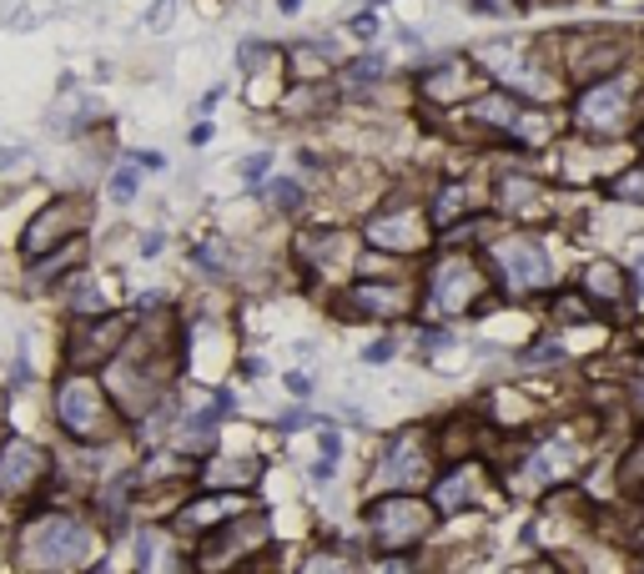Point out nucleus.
<instances>
[{
	"instance_id": "nucleus-1",
	"label": "nucleus",
	"mask_w": 644,
	"mask_h": 574,
	"mask_svg": "<svg viewBox=\"0 0 644 574\" xmlns=\"http://www.w3.org/2000/svg\"><path fill=\"white\" fill-rule=\"evenodd\" d=\"M96 550H101V534L76 509H25L11 534L15 570H81L96 560Z\"/></svg>"
},
{
	"instance_id": "nucleus-2",
	"label": "nucleus",
	"mask_w": 644,
	"mask_h": 574,
	"mask_svg": "<svg viewBox=\"0 0 644 574\" xmlns=\"http://www.w3.org/2000/svg\"><path fill=\"white\" fill-rule=\"evenodd\" d=\"M51 408H56V423L71 443H111L121 433V408L111 404L107 383L86 368H71L56 383Z\"/></svg>"
},
{
	"instance_id": "nucleus-3",
	"label": "nucleus",
	"mask_w": 644,
	"mask_h": 574,
	"mask_svg": "<svg viewBox=\"0 0 644 574\" xmlns=\"http://www.w3.org/2000/svg\"><path fill=\"white\" fill-rule=\"evenodd\" d=\"M51 449H41L36 439H0V504H36L51 484Z\"/></svg>"
},
{
	"instance_id": "nucleus-4",
	"label": "nucleus",
	"mask_w": 644,
	"mask_h": 574,
	"mask_svg": "<svg viewBox=\"0 0 644 574\" xmlns=\"http://www.w3.org/2000/svg\"><path fill=\"white\" fill-rule=\"evenodd\" d=\"M86 228H91V202H86V197H56V202H46L36 217H31V222H25L21 257L31 263V257H41V252L81 238Z\"/></svg>"
},
{
	"instance_id": "nucleus-5",
	"label": "nucleus",
	"mask_w": 644,
	"mask_h": 574,
	"mask_svg": "<svg viewBox=\"0 0 644 574\" xmlns=\"http://www.w3.org/2000/svg\"><path fill=\"white\" fill-rule=\"evenodd\" d=\"M126 328H132V323H126V318H116V312H101V318H76V328L66 333V368L96 373L121 347Z\"/></svg>"
},
{
	"instance_id": "nucleus-6",
	"label": "nucleus",
	"mask_w": 644,
	"mask_h": 574,
	"mask_svg": "<svg viewBox=\"0 0 644 574\" xmlns=\"http://www.w3.org/2000/svg\"><path fill=\"white\" fill-rule=\"evenodd\" d=\"M489 267L513 287V292H534L538 283H549V257L538 247V238H503L489 247Z\"/></svg>"
},
{
	"instance_id": "nucleus-7",
	"label": "nucleus",
	"mask_w": 644,
	"mask_h": 574,
	"mask_svg": "<svg viewBox=\"0 0 644 574\" xmlns=\"http://www.w3.org/2000/svg\"><path fill=\"white\" fill-rule=\"evenodd\" d=\"M429 525H433V515L418 499H382L368 509V529H373V539H378L382 550L418 544V539L429 534Z\"/></svg>"
},
{
	"instance_id": "nucleus-8",
	"label": "nucleus",
	"mask_w": 644,
	"mask_h": 574,
	"mask_svg": "<svg viewBox=\"0 0 644 574\" xmlns=\"http://www.w3.org/2000/svg\"><path fill=\"white\" fill-rule=\"evenodd\" d=\"M484 292V273L464 257H448V263L433 267V283H429V308L433 312H468Z\"/></svg>"
},
{
	"instance_id": "nucleus-9",
	"label": "nucleus",
	"mask_w": 644,
	"mask_h": 574,
	"mask_svg": "<svg viewBox=\"0 0 644 574\" xmlns=\"http://www.w3.org/2000/svg\"><path fill=\"white\" fill-rule=\"evenodd\" d=\"M232 515H247V504H242V494H232V489H212L207 494V499H191L187 509H181L177 515V529H191V534H197V529H216V525H227Z\"/></svg>"
},
{
	"instance_id": "nucleus-10",
	"label": "nucleus",
	"mask_w": 644,
	"mask_h": 574,
	"mask_svg": "<svg viewBox=\"0 0 644 574\" xmlns=\"http://www.w3.org/2000/svg\"><path fill=\"white\" fill-rule=\"evenodd\" d=\"M368 242L388 252H413L423 242V217L418 212H382L368 222Z\"/></svg>"
},
{
	"instance_id": "nucleus-11",
	"label": "nucleus",
	"mask_w": 644,
	"mask_h": 574,
	"mask_svg": "<svg viewBox=\"0 0 644 574\" xmlns=\"http://www.w3.org/2000/svg\"><path fill=\"white\" fill-rule=\"evenodd\" d=\"M620 117H624V86L620 81H604V86L579 96V121H589V126H620Z\"/></svg>"
},
{
	"instance_id": "nucleus-12",
	"label": "nucleus",
	"mask_w": 644,
	"mask_h": 574,
	"mask_svg": "<svg viewBox=\"0 0 644 574\" xmlns=\"http://www.w3.org/2000/svg\"><path fill=\"white\" fill-rule=\"evenodd\" d=\"M484 494V474L478 468H448V474L438 478V489H433V504H438L443 515H458L468 499H478Z\"/></svg>"
},
{
	"instance_id": "nucleus-13",
	"label": "nucleus",
	"mask_w": 644,
	"mask_h": 574,
	"mask_svg": "<svg viewBox=\"0 0 644 574\" xmlns=\"http://www.w3.org/2000/svg\"><path fill=\"white\" fill-rule=\"evenodd\" d=\"M429 468V454H423V439L408 433V439L393 443V454L382 459V484H403V478H423Z\"/></svg>"
},
{
	"instance_id": "nucleus-14",
	"label": "nucleus",
	"mask_w": 644,
	"mask_h": 574,
	"mask_svg": "<svg viewBox=\"0 0 644 574\" xmlns=\"http://www.w3.org/2000/svg\"><path fill=\"white\" fill-rule=\"evenodd\" d=\"M353 302L373 318H393V312H408V292L398 283H358L353 287Z\"/></svg>"
},
{
	"instance_id": "nucleus-15",
	"label": "nucleus",
	"mask_w": 644,
	"mask_h": 574,
	"mask_svg": "<svg viewBox=\"0 0 644 574\" xmlns=\"http://www.w3.org/2000/svg\"><path fill=\"white\" fill-rule=\"evenodd\" d=\"M257 474H263V468L252 464V459H216V464L202 468V484L207 489H247Z\"/></svg>"
},
{
	"instance_id": "nucleus-16",
	"label": "nucleus",
	"mask_w": 644,
	"mask_h": 574,
	"mask_svg": "<svg viewBox=\"0 0 644 574\" xmlns=\"http://www.w3.org/2000/svg\"><path fill=\"white\" fill-rule=\"evenodd\" d=\"M585 287H589V298H609L614 308L624 302V277H620V267H614V263H595V267H589Z\"/></svg>"
},
{
	"instance_id": "nucleus-17",
	"label": "nucleus",
	"mask_w": 644,
	"mask_h": 574,
	"mask_svg": "<svg viewBox=\"0 0 644 574\" xmlns=\"http://www.w3.org/2000/svg\"><path fill=\"white\" fill-rule=\"evenodd\" d=\"M66 308H71L76 318H101V312H116V308H111V298L101 292V283H91V277H86L81 287H71V298H66Z\"/></svg>"
},
{
	"instance_id": "nucleus-18",
	"label": "nucleus",
	"mask_w": 644,
	"mask_h": 574,
	"mask_svg": "<svg viewBox=\"0 0 644 574\" xmlns=\"http://www.w3.org/2000/svg\"><path fill=\"white\" fill-rule=\"evenodd\" d=\"M292 71L302 76V81H312V76L327 71V46H292Z\"/></svg>"
},
{
	"instance_id": "nucleus-19",
	"label": "nucleus",
	"mask_w": 644,
	"mask_h": 574,
	"mask_svg": "<svg viewBox=\"0 0 644 574\" xmlns=\"http://www.w3.org/2000/svg\"><path fill=\"white\" fill-rule=\"evenodd\" d=\"M614 197H624V202H644V167L640 172H624V177H614Z\"/></svg>"
},
{
	"instance_id": "nucleus-20",
	"label": "nucleus",
	"mask_w": 644,
	"mask_h": 574,
	"mask_svg": "<svg viewBox=\"0 0 644 574\" xmlns=\"http://www.w3.org/2000/svg\"><path fill=\"white\" fill-rule=\"evenodd\" d=\"M111 197H116V202H132V197H136V162H132V167H121L116 177H111Z\"/></svg>"
},
{
	"instance_id": "nucleus-21",
	"label": "nucleus",
	"mask_w": 644,
	"mask_h": 574,
	"mask_svg": "<svg viewBox=\"0 0 644 574\" xmlns=\"http://www.w3.org/2000/svg\"><path fill=\"white\" fill-rule=\"evenodd\" d=\"M171 5H177V0H156V5H152V15H146V25H152V31H167Z\"/></svg>"
},
{
	"instance_id": "nucleus-22",
	"label": "nucleus",
	"mask_w": 644,
	"mask_h": 574,
	"mask_svg": "<svg viewBox=\"0 0 644 574\" xmlns=\"http://www.w3.org/2000/svg\"><path fill=\"white\" fill-rule=\"evenodd\" d=\"M273 202L277 207H298V181H273Z\"/></svg>"
},
{
	"instance_id": "nucleus-23",
	"label": "nucleus",
	"mask_w": 644,
	"mask_h": 574,
	"mask_svg": "<svg viewBox=\"0 0 644 574\" xmlns=\"http://www.w3.org/2000/svg\"><path fill=\"white\" fill-rule=\"evenodd\" d=\"M267 172V156H252V162H242V177H263Z\"/></svg>"
},
{
	"instance_id": "nucleus-24",
	"label": "nucleus",
	"mask_w": 644,
	"mask_h": 574,
	"mask_svg": "<svg viewBox=\"0 0 644 574\" xmlns=\"http://www.w3.org/2000/svg\"><path fill=\"white\" fill-rule=\"evenodd\" d=\"M21 146H5V152H0V172H5V167H15V162H21Z\"/></svg>"
},
{
	"instance_id": "nucleus-25",
	"label": "nucleus",
	"mask_w": 644,
	"mask_h": 574,
	"mask_svg": "<svg viewBox=\"0 0 644 574\" xmlns=\"http://www.w3.org/2000/svg\"><path fill=\"white\" fill-rule=\"evenodd\" d=\"M353 31H358V36H373V31H378V21H373V15H358V21H353Z\"/></svg>"
},
{
	"instance_id": "nucleus-26",
	"label": "nucleus",
	"mask_w": 644,
	"mask_h": 574,
	"mask_svg": "<svg viewBox=\"0 0 644 574\" xmlns=\"http://www.w3.org/2000/svg\"><path fill=\"white\" fill-rule=\"evenodd\" d=\"M388 353H393V343H373V347H368V358H373V363H382Z\"/></svg>"
},
{
	"instance_id": "nucleus-27",
	"label": "nucleus",
	"mask_w": 644,
	"mask_h": 574,
	"mask_svg": "<svg viewBox=\"0 0 644 574\" xmlns=\"http://www.w3.org/2000/svg\"><path fill=\"white\" fill-rule=\"evenodd\" d=\"M634 287L644 292V257H640V267H634Z\"/></svg>"
},
{
	"instance_id": "nucleus-28",
	"label": "nucleus",
	"mask_w": 644,
	"mask_h": 574,
	"mask_svg": "<svg viewBox=\"0 0 644 574\" xmlns=\"http://www.w3.org/2000/svg\"><path fill=\"white\" fill-rule=\"evenodd\" d=\"M478 5H489V11H499V5H503V0H478Z\"/></svg>"
},
{
	"instance_id": "nucleus-29",
	"label": "nucleus",
	"mask_w": 644,
	"mask_h": 574,
	"mask_svg": "<svg viewBox=\"0 0 644 574\" xmlns=\"http://www.w3.org/2000/svg\"><path fill=\"white\" fill-rule=\"evenodd\" d=\"M524 5H544V0H524Z\"/></svg>"
}]
</instances>
